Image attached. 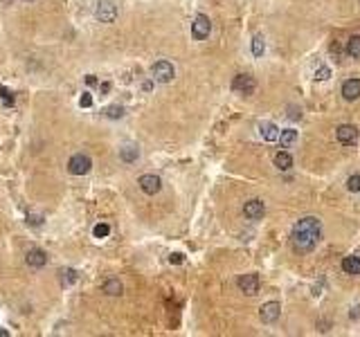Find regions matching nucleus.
Here are the masks:
<instances>
[{"mask_svg": "<svg viewBox=\"0 0 360 337\" xmlns=\"http://www.w3.org/2000/svg\"><path fill=\"white\" fill-rule=\"evenodd\" d=\"M322 238V223H320L315 216H306V218H300L293 227V247L297 252H311L315 245Z\"/></svg>", "mask_w": 360, "mask_h": 337, "instance_id": "nucleus-1", "label": "nucleus"}, {"mask_svg": "<svg viewBox=\"0 0 360 337\" xmlns=\"http://www.w3.org/2000/svg\"><path fill=\"white\" fill-rule=\"evenodd\" d=\"M117 5L110 3V0H99L97 7H95V18H97L99 23H115L117 21Z\"/></svg>", "mask_w": 360, "mask_h": 337, "instance_id": "nucleus-2", "label": "nucleus"}, {"mask_svg": "<svg viewBox=\"0 0 360 337\" xmlns=\"http://www.w3.org/2000/svg\"><path fill=\"white\" fill-rule=\"evenodd\" d=\"M151 74H153V79L160 81V83H169V81H174L176 70L169 61H156V63L151 65Z\"/></svg>", "mask_w": 360, "mask_h": 337, "instance_id": "nucleus-3", "label": "nucleus"}, {"mask_svg": "<svg viewBox=\"0 0 360 337\" xmlns=\"http://www.w3.org/2000/svg\"><path fill=\"white\" fill-rule=\"evenodd\" d=\"M90 168H93V160L88 155H84V153H75L68 162V171L72 176H86Z\"/></svg>", "mask_w": 360, "mask_h": 337, "instance_id": "nucleus-4", "label": "nucleus"}, {"mask_svg": "<svg viewBox=\"0 0 360 337\" xmlns=\"http://www.w3.org/2000/svg\"><path fill=\"white\" fill-rule=\"evenodd\" d=\"M209 32H212L209 18L205 16V14H198V16L194 18V23H191V36H194L196 41H205V38L209 36Z\"/></svg>", "mask_w": 360, "mask_h": 337, "instance_id": "nucleus-5", "label": "nucleus"}, {"mask_svg": "<svg viewBox=\"0 0 360 337\" xmlns=\"http://www.w3.org/2000/svg\"><path fill=\"white\" fill-rule=\"evenodd\" d=\"M254 88H257V81L250 74H237L232 81V90L239 95H252Z\"/></svg>", "mask_w": 360, "mask_h": 337, "instance_id": "nucleus-6", "label": "nucleus"}, {"mask_svg": "<svg viewBox=\"0 0 360 337\" xmlns=\"http://www.w3.org/2000/svg\"><path fill=\"white\" fill-rule=\"evenodd\" d=\"M259 288H261V281H259V274H243L241 279H239V290L243 292V295H257Z\"/></svg>", "mask_w": 360, "mask_h": 337, "instance_id": "nucleus-7", "label": "nucleus"}, {"mask_svg": "<svg viewBox=\"0 0 360 337\" xmlns=\"http://www.w3.org/2000/svg\"><path fill=\"white\" fill-rule=\"evenodd\" d=\"M281 315V306L277 301H268L261 306V310H259V317H261L263 324H272V321H277Z\"/></svg>", "mask_w": 360, "mask_h": 337, "instance_id": "nucleus-8", "label": "nucleus"}, {"mask_svg": "<svg viewBox=\"0 0 360 337\" xmlns=\"http://www.w3.org/2000/svg\"><path fill=\"white\" fill-rule=\"evenodd\" d=\"M335 137L340 144H356L358 142V128L353 124H342L335 128Z\"/></svg>", "mask_w": 360, "mask_h": 337, "instance_id": "nucleus-9", "label": "nucleus"}, {"mask_svg": "<svg viewBox=\"0 0 360 337\" xmlns=\"http://www.w3.org/2000/svg\"><path fill=\"white\" fill-rule=\"evenodd\" d=\"M140 189L149 196H156L162 189V180L158 176H153V173H147V176L140 178Z\"/></svg>", "mask_w": 360, "mask_h": 337, "instance_id": "nucleus-10", "label": "nucleus"}, {"mask_svg": "<svg viewBox=\"0 0 360 337\" xmlns=\"http://www.w3.org/2000/svg\"><path fill=\"white\" fill-rule=\"evenodd\" d=\"M243 214H246V218H250V220H259V218H263V214H266V205H263V200H259V198L248 200L246 207H243Z\"/></svg>", "mask_w": 360, "mask_h": 337, "instance_id": "nucleus-11", "label": "nucleus"}, {"mask_svg": "<svg viewBox=\"0 0 360 337\" xmlns=\"http://www.w3.org/2000/svg\"><path fill=\"white\" fill-rule=\"evenodd\" d=\"M342 97L347 101H356L360 97V79H347L342 83Z\"/></svg>", "mask_w": 360, "mask_h": 337, "instance_id": "nucleus-12", "label": "nucleus"}, {"mask_svg": "<svg viewBox=\"0 0 360 337\" xmlns=\"http://www.w3.org/2000/svg\"><path fill=\"white\" fill-rule=\"evenodd\" d=\"M259 135H261L266 142H277V137H279V128H277L272 122H261L259 124Z\"/></svg>", "mask_w": 360, "mask_h": 337, "instance_id": "nucleus-13", "label": "nucleus"}, {"mask_svg": "<svg viewBox=\"0 0 360 337\" xmlns=\"http://www.w3.org/2000/svg\"><path fill=\"white\" fill-rule=\"evenodd\" d=\"M45 263H47V254L43 252V249L34 247V249H30V252H27V266H30V268H43Z\"/></svg>", "mask_w": 360, "mask_h": 337, "instance_id": "nucleus-14", "label": "nucleus"}, {"mask_svg": "<svg viewBox=\"0 0 360 337\" xmlns=\"http://www.w3.org/2000/svg\"><path fill=\"white\" fill-rule=\"evenodd\" d=\"M119 157H122L124 162H128V164H131V162H135L137 157H140V148H137L135 144H126L124 148H119Z\"/></svg>", "mask_w": 360, "mask_h": 337, "instance_id": "nucleus-15", "label": "nucleus"}, {"mask_svg": "<svg viewBox=\"0 0 360 337\" xmlns=\"http://www.w3.org/2000/svg\"><path fill=\"white\" fill-rule=\"evenodd\" d=\"M104 292H106L108 297H119L124 292V286L119 279H108L106 283H104Z\"/></svg>", "mask_w": 360, "mask_h": 337, "instance_id": "nucleus-16", "label": "nucleus"}, {"mask_svg": "<svg viewBox=\"0 0 360 337\" xmlns=\"http://www.w3.org/2000/svg\"><path fill=\"white\" fill-rule=\"evenodd\" d=\"M275 166L279 168V171H288V168L293 166V157H291V153L288 151H279L275 155Z\"/></svg>", "mask_w": 360, "mask_h": 337, "instance_id": "nucleus-17", "label": "nucleus"}, {"mask_svg": "<svg viewBox=\"0 0 360 337\" xmlns=\"http://www.w3.org/2000/svg\"><path fill=\"white\" fill-rule=\"evenodd\" d=\"M342 270L347 274H353V277L360 274V257H347L342 261Z\"/></svg>", "mask_w": 360, "mask_h": 337, "instance_id": "nucleus-18", "label": "nucleus"}, {"mask_svg": "<svg viewBox=\"0 0 360 337\" xmlns=\"http://www.w3.org/2000/svg\"><path fill=\"white\" fill-rule=\"evenodd\" d=\"M281 142V146H293V144L297 142V131H293V128H286V131L279 133V137H277Z\"/></svg>", "mask_w": 360, "mask_h": 337, "instance_id": "nucleus-19", "label": "nucleus"}, {"mask_svg": "<svg viewBox=\"0 0 360 337\" xmlns=\"http://www.w3.org/2000/svg\"><path fill=\"white\" fill-rule=\"evenodd\" d=\"M61 283H63V286H72V283L77 281V270H72V268H65V270H61Z\"/></svg>", "mask_w": 360, "mask_h": 337, "instance_id": "nucleus-20", "label": "nucleus"}, {"mask_svg": "<svg viewBox=\"0 0 360 337\" xmlns=\"http://www.w3.org/2000/svg\"><path fill=\"white\" fill-rule=\"evenodd\" d=\"M347 52L353 56V59H360V36H351V38H349Z\"/></svg>", "mask_w": 360, "mask_h": 337, "instance_id": "nucleus-21", "label": "nucleus"}, {"mask_svg": "<svg viewBox=\"0 0 360 337\" xmlns=\"http://www.w3.org/2000/svg\"><path fill=\"white\" fill-rule=\"evenodd\" d=\"M266 52V43H263V36H254L252 38V54L254 56H263Z\"/></svg>", "mask_w": 360, "mask_h": 337, "instance_id": "nucleus-22", "label": "nucleus"}, {"mask_svg": "<svg viewBox=\"0 0 360 337\" xmlns=\"http://www.w3.org/2000/svg\"><path fill=\"white\" fill-rule=\"evenodd\" d=\"M93 234H95V238H106V236L110 234V227L106 223H97L93 229Z\"/></svg>", "mask_w": 360, "mask_h": 337, "instance_id": "nucleus-23", "label": "nucleus"}, {"mask_svg": "<svg viewBox=\"0 0 360 337\" xmlns=\"http://www.w3.org/2000/svg\"><path fill=\"white\" fill-rule=\"evenodd\" d=\"M347 189L351 191V194H358L360 191V173H353L351 178L347 180Z\"/></svg>", "mask_w": 360, "mask_h": 337, "instance_id": "nucleus-24", "label": "nucleus"}, {"mask_svg": "<svg viewBox=\"0 0 360 337\" xmlns=\"http://www.w3.org/2000/svg\"><path fill=\"white\" fill-rule=\"evenodd\" d=\"M106 117H110V119L124 117V108H122V106H108V108H106Z\"/></svg>", "mask_w": 360, "mask_h": 337, "instance_id": "nucleus-25", "label": "nucleus"}, {"mask_svg": "<svg viewBox=\"0 0 360 337\" xmlns=\"http://www.w3.org/2000/svg\"><path fill=\"white\" fill-rule=\"evenodd\" d=\"M79 106L81 108H90V106H93V97H90V93H84L79 97Z\"/></svg>", "mask_w": 360, "mask_h": 337, "instance_id": "nucleus-26", "label": "nucleus"}, {"mask_svg": "<svg viewBox=\"0 0 360 337\" xmlns=\"http://www.w3.org/2000/svg\"><path fill=\"white\" fill-rule=\"evenodd\" d=\"M329 76H331V70H329V67H320L318 74H315V81H326Z\"/></svg>", "mask_w": 360, "mask_h": 337, "instance_id": "nucleus-27", "label": "nucleus"}, {"mask_svg": "<svg viewBox=\"0 0 360 337\" xmlns=\"http://www.w3.org/2000/svg\"><path fill=\"white\" fill-rule=\"evenodd\" d=\"M0 97L5 99V104H7V106H12V104H14V95L9 93L7 88H0Z\"/></svg>", "mask_w": 360, "mask_h": 337, "instance_id": "nucleus-28", "label": "nucleus"}, {"mask_svg": "<svg viewBox=\"0 0 360 337\" xmlns=\"http://www.w3.org/2000/svg\"><path fill=\"white\" fill-rule=\"evenodd\" d=\"M182 261H185V254H180V252L169 254V263H174V266H180Z\"/></svg>", "mask_w": 360, "mask_h": 337, "instance_id": "nucleus-29", "label": "nucleus"}, {"mask_svg": "<svg viewBox=\"0 0 360 337\" xmlns=\"http://www.w3.org/2000/svg\"><path fill=\"white\" fill-rule=\"evenodd\" d=\"M27 223H30V225H41L43 223V216L41 214H27Z\"/></svg>", "mask_w": 360, "mask_h": 337, "instance_id": "nucleus-30", "label": "nucleus"}, {"mask_svg": "<svg viewBox=\"0 0 360 337\" xmlns=\"http://www.w3.org/2000/svg\"><path fill=\"white\" fill-rule=\"evenodd\" d=\"M86 83H88V86H95V83H97V79H95V74H88V76H86Z\"/></svg>", "mask_w": 360, "mask_h": 337, "instance_id": "nucleus-31", "label": "nucleus"}, {"mask_svg": "<svg viewBox=\"0 0 360 337\" xmlns=\"http://www.w3.org/2000/svg\"><path fill=\"white\" fill-rule=\"evenodd\" d=\"M108 90H110V83H102V93H104V95H106V93H108Z\"/></svg>", "mask_w": 360, "mask_h": 337, "instance_id": "nucleus-32", "label": "nucleus"}, {"mask_svg": "<svg viewBox=\"0 0 360 337\" xmlns=\"http://www.w3.org/2000/svg\"><path fill=\"white\" fill-rule=\"evenodd\" d=\"M9 333H7V330H5V328H0V337H7Z\"/></svg>", "mask_w": 360, "mask_h": 337, "instance_id": "nucleus-33", "label": "nucleus"}, {"mask_svg": "<svg viewBox=\"0 0 360 337\" xmlns=\"http://www.w3.org/2000/svg\"><path fill=\"white\" fill-rule=\"evenodd\" d=\"M27 3H30V0H27Z\"/></svg>", "mask_w": 360, "mask_h": 337, "instance_id": "nucleus-34", "label": "nucleus"}]
</instances>
